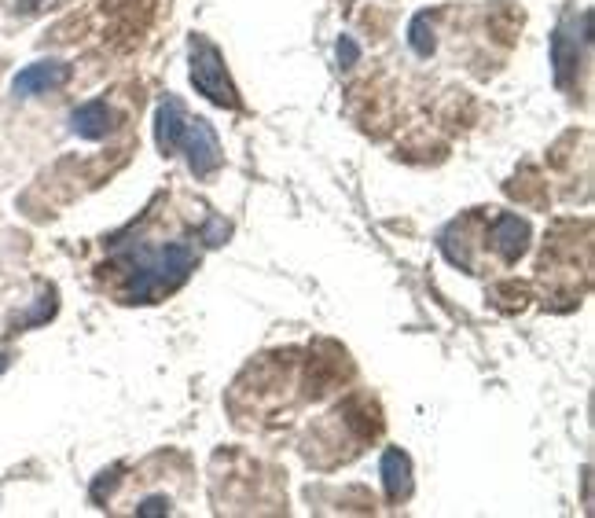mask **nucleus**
Returning <instances> with one entry per match:
<instances>
[{
	"mask_svg": "<svg viewBox=\"0 0 595 518\" xmlns=\"http://www.w3.org/2000/svg\"><path fill=\"white\" fill-rule=\"evenodd\" d=\"M526 243H529V225L522 217L515 214H500L493 221V247L500 250V258L511 265L526 254Z\"/></svg>",
	"mask_w": 595,
	"mask_h": 518,
	"instance_id": "obj_6",
	"label": "nucleus"
},
{
	"mask_svg": "<svg viewBox=\"0 0 595 518\" xmlns=\"http://www.w3.org/2000/svg\"><path fill=\"white\" fill-rule=\"evenodd\" d=\"M70 129L78 136H85V140H103V136L114 129V111L103 100L81 103V107H74V114H70Z\"/></svg>",
	"mask_w": 595,
	"mask_h": 518,
	"instance_id": "obj_7",
	"label": "nucleus"
},
{
	"mask_svg": "<svg viewBox=\"0 0 595 518\" xmlns=\"http://www.w3.org/2000/svg\"><path fill=\"white\" fill-rule=\"evenodd\" d=\"M4 368H8V357H4V353H0V372H4Z\"/></svg>",
	"mask_w": 595,
	"mask_h": 518,
	"instance_id": "obj_11",
	"label": "nucleus"
},
{
	"mask_svg": "<svg viewBox=\"0 0 595 518\" xmlns=\"http://www.w3.org/2000/svg\"><path fill=\"white\" fill-rule=\"evenodd\" d=\"M335 56H338V63H342V67H353V63L360 59V48L353 45V37H338Z\"/></svg>",
	"mask_w": 595,
	"mask_h": 518,
	"instance_id": "obj_10",
	"label": "nucleus"
},
{
	"mask_svg": "<svg viewBox=\"0 0 595 518\" xmlns=\"http://www.w3.org/2000/svg\"><path fill=\"white\" fill-rule=\"evenodd\" d=\"M188 56H191V85H195V92L206 96L210 103H217V107L236 111L239 92H236V85H232V78H228L221 48H217L214 41H206L203 34H191Z\"/></svg>",
	"mask_w": 595,
	"mask_h": 518,
	"instance_id": "obj_3",
	"label": "nucleus"
},
{
	"mask_svg": "<svg viewBox=\"0 0 595 518\" xmlns=\"http://www.w3.org/2000/svg\"><path fill=\"white\" fill-rule=\"evenodd\" d=\"M592 45V12H581V19H570L562 23L555 34H551V67H555V85H570L577 67H581V56Z\"/></svg>",
	"mask_w": 595,
	"mask_h": 518,
	"instance_id": "obj_4",
	"label": "nucleus"
},
{
	"mask_svg": "<svg viewBox=\"0 0 595 518\" xmlns=\"http://www.w3.org/2000/svg\"><path fill=\"white\" fill-rule=\"evenodd\" d=\"M67 81H70V63H63V59H41V63H30V67H23L15 74L12 92L19 100H26V96L63 89Z\"/></svg>",
	"mask_w": 595,
	"mask_h": 518,
	"instance_id": "obj_5",
	"label": "nucleus"
},
{
	"mask_svg": "<svg viewBox=\"0 0 595 518\" xmlns=\"http://www.w3.org/2000/svg\"><path fill=\"white\" fill-rule=\"evenodd\" d=\"M382 482H386L390 500H405L412 493V460L401 449L382 452Z\"/></svg>",
	"mask_w": 595,
	"mask_h": 518,
	"instance_id": "obj_8",
	"label": "nucleus"
},
{
	"mask_svg": "<svg viewBox=\"0 0 595 518\" xmlns=\"http://www.w3.org/2000/svg\"><path fill=\"white\" fill-rule=\"evenodd\" d=\"M114 265L122 272V302L151 305L162 294L177 291L195 269L191 243H136V247H114Z\"/></svg>",
	"mask_w": 595,
	"mask_h": 518,
	"instance_id": "obj_1",
	"label": "nucleus"
},
{
	"mask_svg": "<svg viewBox=\"0 0 595 518\" xmlns=\"http://www.w3.org/2000/svg\"><path fill=\"white\" fill-rule=\"evenodd\" d=\"M427 26H430V15H416L412 26H408V45H412L416 56H430V52H434V37H430Z\"/></svg>",
	"mask_w": 595,
	"mask_h": 518,
	"instance_id": "obj_9",
	"label": "nucleus"
},
{
	"mask_svg": "<svg viewBox=\"0 0 595 518\" xmlns=\"http://www.w3.org/2000/svg\"><path fill=\"white\" fill-rule=\"evenodd\" d=\"M155 144L162 155H184L195 177H210L221 166V140H217L214 125L203 118H191L180 100H162L155 114Z\"/></svg>",
	"mask_w": 595,
	"mask_h": 518,
	"instance_id": "obj_2",
	"label": "nucleus"
}]
</instances>
